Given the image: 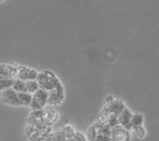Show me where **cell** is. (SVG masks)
I'll return each instance as SVG.
<instances>
[{
	"instance_id": "cell-1",
	"label": "cell",
	"mask_w": 159,
	"mask_h": 141,
	"mask_svg": "<svg viewBox=\"0 0 159 141\" xmlns=\"http://www.w3.org/2000/svg\"><path fill=\"white\" fill-rule=\"evenodd\" d=\"M86 136L89 141H112V128L97 121L89 127Z\"/></svg>"
},
{
	"instance_id": "cell-2",
	"label": "cell",
	"mask_w": 159,
	"mask_h": 141,
	"mask_svg": "<svg viewBox=\"0 0 159 141\" xmlns=\"http://www.w3.org/2000/svg\"><path fill=\"white\" fill-rule=\"evenodd\" d=\"M36 81L40 86V89L46 90L48 93L56 89L61 85H62L61 80L57 77V75L53 72L48 70L39 73Z\"/></svg>"
},
{
	"instance_id": "cell-3",
	"label": "cell",
	"mask_w": 159,
	"mask_h": 141,
	"mask_svg": "<svg viewBox=\"0 0 159 141\" xmlns=\"http://www.w3.org/2000/svg\"><path fill=\"white\" fill-rule=\"evenodd\" d=\"M48 96H49L48 92L43 89H39L37 92H35L32 98V102L30 105L31 110L32 111L44 110L46 105H48Z\"/></svg>"
},
{
	"instance_id": "cell-4",
	"label": "cell",
	"mask_w": 159,
	"mask_h": 141,
	"mask_svg": "<svg viewBox=\"0 0 159 141\" xmlns=\"http://www.w3.org/2000/svg\"><path fill=\"white\" fill-rule=\"evenodd\" d=\"M39 73L31 67L24 66V65H20L19 70H18V79L23 81V82H28V81H33L36 80L38 77Z\"/></svg>"
},
{
	"instance_id": "cell-5",
	"label": "cell",
	"mask_w": 159,
	"mask_h": 141,
	"mask_svg": "<svg viewBox=\"0 0 159 141\" xmlns=\"http://www.w3.org/2000/svg\"><path fill=\"white\" fill-rule=\"evenodd\" d=\"M126 108H127V106L125 105V103L123 102V100L115 99L114 101H112L111 103L106 104L103 107V109L102 110V112L101 113H103V114H114V115H116L117 116Z\"/></svg>"
},
{
	"instance_id": "cell-6",
	"label": "cell",
	"mask_w": 159,
	"mask_h": 141,
	"mask_svg": "<svg viewBox=\"0 0 159 141\" xmlns=\"http://www.w3.org/2000/svg\"><path fill=\"white\" fill-rule=\"evenodd\" d=\"M48 104L50 106H59L61 105L64 99H65V92H64V87L63 85H61L58 86L56 89L52 90L51 92L48 93Z\"/></svg>"
},
{
	"instance_id": "cell-7",
	"label": "cell",
	"mask_w": 159,
	"mask_h": 141,
	"mask_svg": "<svg viewBox=\"0 0 159 141\" xmlns=\"http://www.w3.org/2000/svg\"><path fill=\"white\" fill-rule=\"evenodd\" d=\"M20 65L16 62L9 63H2L0 64V76L5 78L14 79V77L18 76V70Z\"/></svg>"
},
{
	"instance_id": "cell-8",
	"label": "cell",
	"mask_w": 159,
	"mask_h": 141,
	"mask_svg": "<svg viewBox=\"0 0 159 141\" xmlns=\"http://www.w3.org/2000/svg\"><path fill=\"white\" fill-rule=\"evenodd\" d=\"M1 99L3 103L9 105V106H20L19 96L16 91H14L12 88L7 89L6 91H3L1 94Z\"/></svg>"
},
{
	"instance_id": "cell-9",
	"label": "cell",
	"mask_w": 159,
	"mask_h": 141,
	"mask_svg": "<svg viewBox=\"0 0 159 141\" xmlns=\"http://www.w3.org/2000/svg\"><path fill=\"white\" fill-rule=\"evenodd\" d=\"M130 131L118 126L112 129V141H130Z\"/></svg>"
},
{
	"instance_id": "cell-10",
	"label": "cell",
	"mask_w": 159,
	"mask_h": 141,
	"mask_svg": "<svg viewBox=\"0 0 159 141\" xmlns=\"http://www.w3.org/2000/svg\"><path fill=\"white\" fill-rule=\"evenodd\" d=\"M133 113L129 111V109L126 108L123 112H121L118 115H117V119L119 122V126L124 127L125 129L131 131L132 127H131V118H132Z\"/></svg>"
},
{
	"instance_id": "cell-11",
	"label": "cell",
	"mask_w": 159,
	"mask_h": 141,
	"mask_svg": "<svg viewBox=\"0 0 159 141\" xmlns=\"http://www.w3.org/2000/svg\"><path fill=\"white\" fill-rule=\"evenodd\" d=\"M60 118V114L55 110H48L44 111V115L42 121L48 126H51L53 124L57 123Z\"/></svg>"
},
{
	"instance_id": "cell-12",
	"label": "cell",
	"mask_w": 159,
	"mask_h": 141,
	"mask_svg": "<svg viewBox=\"0 0 159 141\" xmlns=\"http://www.w3.org/2000/svg\"><path fill=\"white\" fill-rule=\"evenodd\" d=\"M61 132L64 135V137L67 139H71L75 136V134L76 133V130H75V127L73 124L67 123L61 127Z\"/></svg>"
},
{
	"instance_id": "cell-13",
	"label": "cell",
	"mask_w": 159,
	"mask_h": 141,
	"mask_svg": "<svg viewBox=\"0 0 159 141\" xmlns=\"http://www.w3.org/2000/svg\"><path fill=\"white\" fill-rule=\"evenodd\" d=\"M18 96H19V100H20V106L30 107L33 95L28 94V93H18Z\"/></svg>"
},
{
	"instance_id": "cell-14",
	"label": "cell",
	"mask_w": 159,
	"mask_h": 141,
	"mask_svg": "<svg viewBox=\"0 0 159 141\" xmlns=\"http://www.w3.org/2000/svg\"><path fill=\"white\" fill-rule=\"evenodd\" d=\"M144 122V117L141 113H133L132 118H131V127L132 130L135 129L136 127L142 126Z\"/></svg>"
},
{
	"instance_id": "cell-15",
	"label": "cell",
	"mask_w": 159,
	"mask_h": 141,
	"mask_svg": "<svg viewBox=\"0 0 159 141\" xmlns=\"http://www.w3.org/2000/svg\"><path fill=\"white\" fill-rule=\"evenodd\" d=\"M12 89L17 93H26V83L20 79H14Z\"/></svg>"
},
{
	"instance_id": "cell-16",
	"label": "cell",
	"mask_w": 159,
	"mask_h": 141,
	"mask_svg": "<svg viewBox=\"0 0 159 141\" xmlns=\"http://www.w3.org/2000/svg\"><path fill=\"white\" fill-rule=\"evenodd\" d=\"M25 83H26V93H28V94L34 95L35 92H37L40 89V86L36 80L28 81Z\"/></svg>"
},
{
	"instance_id": "cell-17",
	"label": "cell",
	"mask_w": 159,
	"mask_h": 141,
	"mask_svg": "<svg viewBox=\"0 0 159 141\" xmlns=\"http://www.w3.org/2000/svg\"><path fill=\"white\" fill-rule=\"evenodd\" d=\"M13 83H14V79H10V78H6L0 81V91H6L7 89L12 88L13 86Z\"/></svg>"
},
{
	"instance_id": "cell-18",
	"label": "cell",
	"mask_w": 159,
	"mask_h": 141,
	"mask_svg": "<svg viewBox=\"0 0 159 141\" xmlns=\"http://www.w3.org/2000/svg\"><path fill=\"white\" fill-rule=\"evenodd\" d=\"M136 137L140 139H143L145 137H146V134H147V131H146V128L142 126H139V127H136L135 129H133Z\"/></svg>"
},
{
	"instance_id": "cell-19",
	"label": "cell",
	"mask_w": 159,
	"mask_h": 141,
	"mask_svg": "<svg viewBox=\"0 0 159 141\" xmlns=\"http://www.w3.org/2000/svg\"><path fill=\"white\" fill-rule=\"evenodd\" d=\"M44 115V110L41 111H32L29 114V118L34 120H42Z\"/></svg>"
},
{
	"instance_id": "cell-20",
	"label": "cell",
	"mask_w": 159,
	"mask_h": 141,
	"mask_svg": "<svg viewBox=\"0 0 159 141\" xmlns=\"http://www.w3.org/2000/svg\"><path fill=\"white\" fill-rule=\"evenodd\" d=\"M69 141H88L87 136L85 134H83L82 132L76 131V133L75 134V136L71 139H68Z\"/></svg>"
},
{
	"instance_id": "cell-21",
	"label": "cell",
	"mask_w": 159,
	"mask_h": 141,
	"mask_svg": "<svg viewBox=\"0 0 159 141\" xmlns=\"http://www.w3.org/2000/svg\"><path fill=\"white\" fill-rule=\"evenodd\" d=\"M51 141H67V139L64 137V135L61 131H58L52 134Z\"/></svg>"
},
{
	"instance_id": "cell-22",
	"label": "cell",
	"mask_w": 159,
	"mask_h": 141,
	"mask_svg": "<svg viewBox=\"0 0 159 141\" xmlns=\"http://www.w3.org/2000/svg\"><path fill=\"white\" fill-rule=\"evenodd\" d=\"M105 100H106V104H108V103H111L112 101H114V100H115V98H114V96H112V95H108V96L106 97Z\"/></svg>"
}]
</instances>
